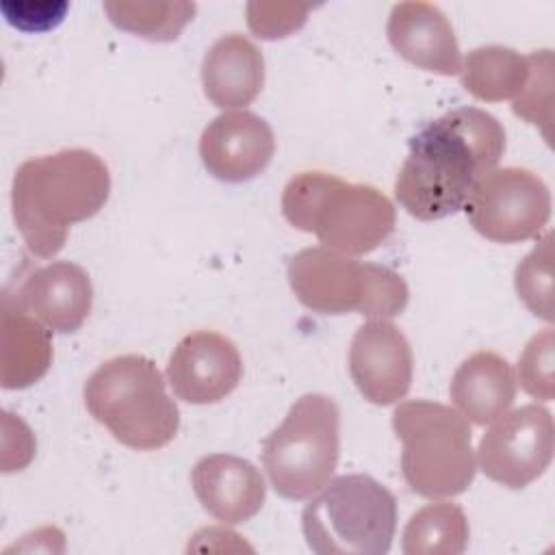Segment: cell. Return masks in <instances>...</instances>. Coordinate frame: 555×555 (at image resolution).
Segmentation results:
<instances>
[{
	"label": "cell",
	"mask_w": 555,
	"mask_h": 555,
	"mask_svg": "<svg viewBox=\"0 0 555 555\" xmlns=\"http://www.w3.org/2000/svg\"><path fill=\"white\" fill-rule=\"evenodd\" d=\"M477 460L481 473L512 490L542 477L553 460V416L538 403L520 405L492 421L481 436Z\"/></svg>",
	"instance_id": "cell-10"
},
{
	"label": "cell",
	"mask_w": 555,
	"mask_h": 555,
	"mask_svg": "<svg viewBox=\"0 0 555 555\" xmlns=\"http://www.w3.org/2000/svg\"><path fill=\"white\" fill-rule=\"evenodd\" d=\"M195 4L186 0L173 2H130V0H108L104 11L108 20L130 35L150 41H173L182 28L193 20Z\"/></svg>",
	"instance_id": "cell-22"
},
{
	"label": "cell",
	"mask_w": 555,
	"mask_h": 555,
	"mask_svg": "<svg viewBox=\"0 0 555 555\" xmlns=\"http://www.w3.org/2000/svg\"><path fill=\"white\" fill-rule=\"evenodd\" d=\"M85 405L117 442L137 451L169 444L180 427L178 405L158 366L141 353L102 362L85 384Z\"/></svg>",
	"instance_id": "cell-4"
},
{
	"label": "cell",
	"mask_w": 555,
	"mask_h": 555,
	"mask_svg": "<svg viewBox=\"0 0 555 555\" xmlns=\"http://www.w3.org/2000/svg\"><path fill=\"white\" fill-rule=\"evenodd\" d=\"M470 225L494 243L538 238L551 219L546 182L525 167H501L486 173L466 206Z\"/></svg>",
	"instance_id": "cell-9"
},
{
	"label": "cell",
	"mask_w": 555,
	"mask_h": 555,
	"mask_svg": "<svg viewBox=\"0 0 555 555\" xmlns=\"http://www.w3.org/2000/svg\"><path fill=\"white\" fill-rule=\"evenodd\" d=\"M449 395L466 421L488 425L514 403L516 375L503 356L475 351L453 373Z\"/></svg>",
	"instance_id": "cell-18"
},
{
	"label": "cell",
	"mask_w": 555,
	"mask_h": 555,
	"mask_svg": "<svg viewBox=\"0 0 555 555\" xmlns=\"http://www.w3.org/2000/svg\"><path fill=\"white\" fill-rule=\"evenodd\" d=\"M553 247L551 234L544 238L518 262L514 273V284L520 301L540 319L553 321Z\"/></svg>",
	"instance_id": "cell-23"
},
{
	"label": "cell",
	"mask_w": 555,
	"mask_h": 555,
	"mask_svg": "<svg viewBox=\"0 0 555 555\" xmlns=\"http://www.w3.org/2000/svg\"><path fill=\"white\" fill-rule=\"evenodd\" d=\"M308 9L297 4H275V2H249L247 24L249 30L260 39H282L299 30L306 22Z\"/></svg>",
	"instance_id": "cell-26"
},
{
	"label": "cell",
	"mask_w": 555,
	"mask_h": 555,
	"mask_svg": "<svg viewBox=\"0 0 555 555\" xmlns=\"http://www.w3.org/2000/svg\"><path fill=\"white\" fill-rule=\"evenodd\" d=\"M464 89L481 102L516 100L529 80V61L512 48L481 46L462 63Z\"/></svg>",
	"instance_id": "cell-20"
},
{
	"label": "cell",
	"mask_w": 555,
	"mask_h": 555,
	"mask_svg": "<svg viewBox=\"0 0 555 555\" xmlns=\"http://www.w3.org/2000/svg\"><path fill=\"white\" fill-rule=\"evenodd\" d=\"M301 529L319 555H384L397 529V499L371 475H340L304 507Z\"/></svg>",
	"instance_id": "cell-7"
},
{
	"label": "cell",
	"mask_w": 555,
	"mask_h": 555,
	"mask_svg": "<svg viewBox=\"0 0 555 555\" xmlns=\"http://www.w3.org/2000/svg\"><path fill=\"white\" fill-rule=\"evenodd\" d=\"M52 364L50 330L35 317L2 297V347L0 384L7 390L28 388L39 382Z\"/></svg>",
	"instance_id": "cell-19"
},
{
	"label": "cell",
	"mask_w": 555,
	"mask_h": 555,
	"mask_svg": "<svg viewBox=\"0 0 555 555\" xmlns=\"http://www.w3.org/2000/svg\"><path fill=\"white\" fill-rule=\"evenodd\" d=\"M553 349L555 336L553 330H544L535 334L518 358V382L520 388L540 401H551L555 395L553 379Z\"/></svg>",
	"instance_id": "cell-25"
},
{
	"label": "cell",
	"mask_w": 555,
	"mask_h": 555,
	"mask_svg": "<svg viewBox=\"0 0 555 555\" xmlns=\"http://www.w3.org/2000/svg\"><path fill=\"white\" fill-rule=\"evenodd\" d=\"M529 80L522 93L514 100L512 111L525 121L542 128L544 137H551L553 124V54L540 50L527 54Z\"/></svg>",
	"instance_id": "cell-24"
},
{
	"label": "cell",
	"mask_w": 555,
	"mask_h": 555,
	"mask_svg": "<svg viewBox=\"0 0 555 555\" xmlns=\"http://www.w3.org/2000/svg\"><path fill=\"white\" fill-rule=\"evenodd\" d=\"M505 152L501 121L477 108H453L410 139L395 180L397 202L421 221L462 210L477 182L496 169Z\"/></svg>",
	"instance_id": "cell-1"
},
{
	"label": "cell",
	"mask_w": 555,
	"mask_h": 555,
	"mask_svg": "<svg viewBox=\"0 0 555 555\" xmlns=\"http://www.w3.org/2000/svg\"><path fill=\"white\" fill-rule=\"evenodd\" d=\"M412 369V347L395 323L373 319L358 327L349 347V373L366 401L390 405L403 399Z\"/></svg>",
	"instance_id": "cell-12"
},
{
	"label": "cell",
	"mask_w": 555,
	"mask_h": 555,
	"mask_svg": "<svg viewBox=\"0 0 555 555\" xmlns=\"http://www.w3.org/2000/svg\"><path fill=\"white\" fill-rule=\"evenodd\" d=\"M275 152L271 126L256 113L217 115L199 137V156L210 176L223 182H247L262 173Z\"/></svg>",
	"instance_id": "cell-13"
},
{
	"label": "cell",
	"mask_w": 555,
	"mask_h": 555,
	"mask_svg": "<svg viewBox=\"0 0 555 555\" xmlns=\"http://www.w3.org/2000/svg\"><path fill=\"white\" fill-rule=\"evenodd\" d=\"M191 486L202 507L225 525L254 518L267 494L260 470L230 453H215L197 460L191 470Z\"/></svg>",
	"instance_id": "cell-16"
},
{
	"label": "cell",
	"mask_w": 555,
	"mask_h": 555,
	"mask_svg": "<svg viewBox=\"0 0 555 555\" xmlns=\"http://www.w3.org/2000/svg\"><path fill=\"white\" fill-rule=\"evenodd\" d=\"M340 455V412L332 397H299L282 425L262 442V466L273 490L291 501L317 494L334 475Z\"/></svg>",
	"instance_id": "cell-8"
},
{
	"label": "cell",
	"mask_w": 555,
	"mask_h": 555,
	"mask_svg": "<svg viewBox=\"0 0 555 555\" xmlns=\"http://www.w3.org/2000/svg\"><path fill=\"white\" fill-rule=\"evenodd\" d=\"M288 284L312 312H358L371 319H392L408 306L405 280L373 262L353 260L330 247H306L288 260Z\"/></svg>",
	"instance_id": "cell-6"
},
{
	"label": "cell",
	"mask_w": 555,
	"mask_h": 555,
	"mask_svg": "<svg viewBox=\"0 0 555 555\" xmlns=\"http://www.w3.org/2000/svg\"><path fill=\"white\" fill-rule=\"evenodd\" d=\"M243 360L236 345L219 334L199 330L186 334L167 364V382L173 395L193 405L225 399L241 382Z\"/></svg>",
	"instance_id": "cell-11"
},
{
	"label": "cell",
	"mask_w": 555,
	"mask_h": 555,
	"mask_svg": "<svg viewBox=\"0 0 555 555\" xmlns=\"http://www.w3.org/2000/svg\"><path fill=\"white\" fill-rule=\"evenodd\" d=\"M4 295L56 334L76 332L93 304V286L87 271L67 260L30 271L15 295Z\"/></svg>",
	"instance_id": "cell-14"
},
{
	"label": "cell",
	"mask_w": 555,
	"mask_h": 555,
	"mask_svg": "<svg viewBox=\"0 0 555 555\" xmlns=\"http://www.w3.org/2000/svg\"><path fill=\"white\" fill-rule=\"evenodd\" d=\"M282 215L293 228L314 234L323 247L347 256L377 249L397 221L392 202L379 189L325 171L293 176L282 193Z\"/></svg>",
	"instance_id": "cell-3"
},
{
	"label": "cell",
	"mask_w": 555,
	"mask_h": 555,
	"mask_svg": "<svg viewBox=\"0 0 555 555\" xmlns=\"http://www.w3.org/2000/svg\"><path fill=\"white\" fill-rule=\"evenodd\" d=\"M386 35L399 56L412 65L453 76L462 69V52L447 15L429 2H399L388 15Z\"/></svg>",
	"instance_id": "cell-15"
},
{
	"label": "cell",
	"mask_w": 555,
	"mask_h": 555,
	"mask_svg": "<svg viewBox=\"0 0 555 555\" xmlns=\"http://www.w3.org/2000/svg\"><path fill=\"white\" fill-rule=\"evenodd\" d=\"M401 538L405 555H460L468 544V520L455 503H429L412 514Z\"/></svg>",
	"instance_id": "cell-21"
},
{
	"label": "cell",
	"mask_w": 555,
	"mask_h": 555,
	"mask_svg": "<svg viewBox=\"0 0 555 555\" xmlns=\"http://www.w3.org/2000/svg\"><path fill=\"white\" fill-rule=\"evenodd\" d=\"M264 85V59L241 33L219 37L202 61L204 95L219 108H245Z\"/></svg>",
	"instance_id": "cell-17"
},
{
	"label": "cell",
	"mask_w": 555,
	"mask_h": 555,
	"mask_svg": "<svg viewBox=\"0 0 555 555\" xmlns=\"http://www.w3.org/2000/svg\"><path fill=\"white\" fill-rule=\"evenodd\" d=\"M108 195L111 173L95 152L74 147L35 156L15 169L13 221L33 256L52 258L69 228L98 215Z\"/></svg>",
	"instance_id": "cell-2"
},
{
	"label": "cell",
	"mask_w": 555,
	"mask_h": 555,
	"mask_svg": "<svg viewBox=\"0 0 555 555\" xmlns=\"http://www.w3.org/2000/svg\"><path fill=\"white\" fill-rule=\"evenodd\" d=\"M392 429L403 447L401 473L412 492L449 499L473 483V434L457 410L427 399L403 401L392 412Z\"/></svg>",
	"instance_id": "cell-5"
}]
</instances>
